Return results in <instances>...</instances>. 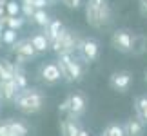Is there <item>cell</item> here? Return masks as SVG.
Masks as SVG:
<instances>
[{
    "label": "cell",
    "mask_w": 147,
    "mask_h": 136,
    "mask_svg": "<svg viewBox=\"0 0 147 136\" xmlns=\"http://www.w3.org/2000/svg\"><path fill=\"white\" fill-rule=\"evenodd\" d=\"M46 93H44L42 89L38 87H29L27 86L26 89H20L18 94H16V98L13 102L15 109L20 111L22 114H36V112H40L44 109V105H46Z\"/></svg>",
    "instance_id": "6da1fadb"
},
{
    "label": "cell",
    "mask_w": 147,
    "mask_h": 136,
    "mask_svg": "<svg viewBox=\"0 0 147 136\" xmlns=\"http://www.w3.org/2000/svg\"><path fill=\"white\" fill-rule=\"evenodd\" d=\"M87 24L94 29H104L113 22V11L109 0H87L86 2Z\"/></svg>",
    "instance_id": "7a4b0ae2"
},
{
    "label": "cell",
    "mask_w": 147,
    "mask_h": 136,
    "mask_svg": "<svg viewBox=\"0 0 147 136\" xmlns=\"http://www.w3.org/2000/svg\"><path fill=\"white\" fill-rule=\"evenodd\" d=\"M58 58L62 75H64V82L73 83V82H82L86 76V69H84V62L80 60V56L76 53H64V55H56Z\"/></svg>",
    "instance_id": "3957f363"
},
{
    "label": "cell",
    "mask_w": 147,
    "mask_h": 136,
    "mask_svg": "<svg viewBox=\"0 0 147 136\" xmlns=\"http://www.w3.org/2000/svg\"><path fill=\"white\" fill-rule=\"evenodd\" d=\"M80 40H82V36L78 35L76 31L67 29V27H65V29L60 33V36L56 38L55 42H51V49H53L56 55H64V53H76Z\"/></svg>",
    "instance_id": "277c9868"
},
{
    "label": "cell",
    "mask_w": 147,
    "mask_h": 136,
    "mask_svg": "<svg viewBox=\"0 0 147 136\" xmlns=\"http://www.w3.org/2000/svg\"><path fill=\"white\" fill-rule=\"evenodd\" d=\"M11 51V55H15V58H16V64H27V62H33V60H36L38 58V51L35 49V45L31 44L29 38H20V40H16L13 45L9 47Z\"/></svg>",
    "instance_id": "5b68a950"
},
{
    "label": "cell",
    "mask_w": 147,
    "mask_h": 136,
    "mask_svg": "<svg viewBox=\"0 0 147 136\" xmlns=\"http://www.w3.org/2000/svg\"><path fill=\"white\" fill-rule=\"evenodd\" d=\"M76 55L80 56V60L84 64H94L100 56V42L93 36H82L80 44H78Z\"/></svg>",
    "instance_id": "8992f818"
},
{
    "label": "cell",
    "mask_w": 147,
    "mask_h": 136,
    "mask_svg": "<svg viewBox=\"0 0 147 136\" xmlns=\"http://www.w3.org/2000/svg\"><path fill=\"white\" fill-rule=\"evenodd\" d=\"M36 75H38V80L42 83H46V86H56V83H60L64 80L62 69H60V65H58L56 60H49V62L40 64Z\"/></svg>",
    "instance_id": "52a82bcc"
},
{
    "label": "cell",
    "mask_w": 147,
    "mask_h": 136,
    "mask_svg": "<svg viewBox=\"0 0 147 136\" xmlns=\"http://www.w3.org/2000/svg\"><path fill=\"white\" fill-rule=\"evenodd\" d=\"M111 45L118 53H133L134 51V33L129 29H116L111 35Z\"/></svg>",
    "instance_id": "ba28073f"
},
{
    "label": "cell",
    "mask_w": 147,
    "mask_h": 136,
    "mask_svg": "<svg viewBox=\"0 0 147 136\" xmlns=\"http://www.w3.org/2000/svg\"><path fill=\"white\" fill-rule=\"evenodd\" d=\"M65 104H67V116H73V118H82L87 111V98L82 91H73V93L67 94L65 98Z\"/></svg>",
    "instance_id": "9c48e42d"
},
{
    "label": "cell",
    "mask_w": 147,
    "mask_h": 136,
    "mask_svg": "<svg viewBox=\"0 0 147 136\" xmlns=\"http://www.w3.org/2000/svg\"><path fill=\"white\" fill-rule=\"evenodd\" d=\"M133 82H134V76L131 71H115L113 75L109 76V87L116 93H127L129 89L133 87Z\"/></svg>",
    "instance_id": "30bf717a"
},
{
    "label": "cell",
    "mask_w": 147,
    "mask_h": 136,
    "mask_svg": "<svg viewBox=\"0 0 147 136\" xmlns=\"http://www.w3.org/2000/svg\"><path fill=\"white\" fill-rule=\"evenodd\" d=\"M18 91L20 89H18V86H16V82L13 80V78H11V80L0 82V100H2V104H11L13 105Z\"/></svg>",
    "instance_id": "8fae6325"
},
{
    "label": "cell",
    "mask_w": 147,
    "mask_h": 136,
    "mask_svg": "<svg viewBox=\"0 0 147 136\" xmlns=\"http://www.w3.org/2000/svg\"><path fill=\"white\" fill-rule=\"evenodd\" d=\"M82 129H84V127L78 123V118L65 116L64 120L60 122V134H62V136H78Z\"/></svg>",
    "instance_id": "7c38bea8"
},
{
    "label": "cell",
    "mask_w": 147,
    "mask_h": 136,
    "mask_svg": "<svg viewBox=\"0 0 147 136\" xmlns=\"http://www.w3.org/2000/svg\"><path fill=\"white\" fill-rule=\"evenodd\" d=\"M123 131L125 136H144L145 134V123L138 116H133L123 122Z\"/></svg>",
    "instance_id": "4fadbf2b"
},
{
    "label": "cell",
    "mask_w": 147,
    "mask_h": 136,
    "mask_svg": "<svg viewBox=\"0 0 147 136\" xmlns=\"http://www.w3.org/2000/svg\"><path fill=\"white\" fill-rule=\"evenodd\" d=\"M29 40H31V44L35 45V49L38 51L40 55H44V53H47V51L51 49V42H49V38L46 36V33H33V35L29 36Z\"/></svg>",
    "instance_id": "5bb4252c"
},
{
    "label": "cell",
    "mask_w": 147,
    "mask_h": 136,
    "mask_svg": "<svg viewBox=\"0 0 147 136\" xmlns=\"http://www.w3.org/2000/svg\"><path fill=\"white\" fill-rule=\"evenodd\" d=\"M65 29V26L62 24V20L58 18H51V22L44 27V33H46V36L49 38V42H55L56 38L60 36V33Z\"/></svg>",
    "instance_id": "9a60e30c"
},
{
    "label": "cell",
    "mask_w": 147,
    "mask_h": 136,
    "mask_svg": "<svg viewBox=\"0 0 147 136\" xmlns=\"http://www.w3.org/2000/svg\"><path fill=\"white\" fill-rule=\"evenodd\" d=\"M134 116H138L147 125V94H140L134 98Z\"/></svg>",
    "instance_id": "2e32d148"
},
{
    "label": "cell",
    "mask_w": 147,
    "mask_h": 136,
    "mask_svg": "<svg viewBox=\"0 0 147 136\" xmlns=\"http://www.w3.org/2000/svg\"><path fill=\"white\" fill-rule=\"evenodd\" d=\"M29 20L35 26H38V27H42V29H44V27L51 22V16H49V13H47L46 9H35V11H33V15L29 16Z\"/></svg>",
    "instance_id": "e0dca14e"
},
{
    "label": "cell",
    "mask_w": 147,
    "mask_h": 136,
    "mask_svg": "<svg viewBox=\"0 0 147 136\" xmlns=\"http://www.w3.org/2000/svg\"><path fill=\"white\" fill-rule=\"evenodd\" d=\"M9 127L16 136H29V125L24 120H15V118H7Z\"/></svg>",
    "instance_id": "ac0fdd59"
},
{
    "label": "cell",
    "mask_w": 147,
    "mask_h": 136,
    "mask_svg": "<svg viewBox=\"0 0 147 136\" xmlns=\"http://www.w3.org/2000/svg\"><path fill=\"white\" fill-rule=\"evenodd\" d=\"M13 75H15V64H11L5 58H0V82L11 80Z\"/></svg>",
    "instance_id": "d6986e66"
},
{
    "label": "cell",
    "mask_w": 147,
    "mask_h": 136,
    "mask_svg": "<svg viewBox=\"0 0 147 136\" xmlns=\"http://www.w3.org/2000/svg\"><path fill=\"white\" fill-rule=\"evenodd\" d=\"M100 136H125V131H123V123H116L111 122L104 127V131L100 133Z\"/></svg>",
    "instance_id": "ffe728a7"
},
{
    "label": "cell",
    "mask_w": 147,
    "mask_h": 136,
    "mask_svg": "<svg viewBox=\"0 0 147 136\" xmlns=\"http://www.w3.org/2000/svg\"><path fill=\"white\" fill-rule=\"evenodd\" d=\"M13 80L16 82L18 89H26L27 86H29V82H27V75H26V71L22 69V64H15V75H13Z\"/></svg>",
    "instance_id": "44dd1931"
},
{
    "label": "cell",
    "mask_w": 147,
    "mask_h": 136,
    "mask_svg": "<svg viewBox=\"0 0 147 136\" xmlns=\"http://www.w3.org/2000/svg\"><path fill=\"white\" fill-rule=\"evenodd\" d=\"M2 24H5V27H11V29H16L18 31L22 26H24V16H9V15H5L4 16V20H2Z\"/></svg>",
    "instance_id": "7402d4cb"
},
{
    "label": "cell",
    "mask_w": 147,
    "mask_h": 136,
    "mask_svg": "<svg viewBox=\"0 0 147 136\" xmlns=\"http://www.w3.org/2000/svg\"><path fill=\"white\" fill-rule=\"evenodd\" d=\"M16 40H18V35H16V29H11V27H5L2 31V44H5L7 47H11Z\"/></svg>",
    "instance_id": "603a6c76"
},
{
    "label": "cell",
    "mask_w": 147,
    "mask_h": 136,
    "mask_svg": "<svg viewBox=\"0 0 147 136\" xmlns=\"http://www.w3.org/2000/svg\"><path fill=\"white\" fill-rule=\"evenodd\" d=\"M5 13L9 16H18L22 13V4H18L16 0H9L5 2Z\"/></svg>",
    "instance_id": "cb8c5ba5"
},
{
    "label": "cell",
    "mask_w": 147,
    "mask_h": 136,
    "mask_svg": "<svg viewBox=\"0 0 147 136\" xmlns=\"http://www.w3.org/2000/svg\"><path fill=\"white\" fill-rule=\"evenodd\" d=\"M0 136H16L13 131H11L7 120H0Z\"/></svg>",
    "instance_id": "d4e9b609"
},
{
    "label": "cell",
    "mask_w": 147,
    "mask_h": 136,
    "mask_svg": "<svg viewBox=\"0 0 147 136\" xmlns=\"http://www.w3.org/2000/svg\"><path fill=\"white\" fill-rule=\"evenodd\" d=\"M62 4L65 5V7H69V9H78L82 5V2L84 0H60Z\"/></svg>",
    "instance_id": "484cf974"
},
{
    "label": "cell",
    "mask_w": 147,
    "mask_h": 136,
    "mask_svg": "<svg viewBox=\"0 0 147 136\" xmlns=\"http://www.w3.org/2000/svg\"><path fill=\"white\" fill-rule=\"evenodd\" d=\"M31 4H33V7H35V9H46L47 5H51L47 0H33Z\"/></svg>",
    "instance_id": "4316f807"
},
{
    "label": "cell",
    "mask_w": 147,
    "mask_h": 136,
    "mask_svg": "<svg viewBox=\"0 0 147 136\" xmlns=\"http://www.w3.org/2000/svg\"><path fill=\"white\" fill-rule=\"evenodd\" d=\"M78 136H91V134H89V133L86 131V129H82V131H80V134H78Z\"/></svg>",
    "instance_id": "83f0119b"
},
{
    "label": "cell",
    "mask_w": 147,
    "mask_h": 136,
    "mask_svg": "<svg viewBox=\"0 0 147 136\" xmlns=\"http://www.w3.org/2000/svg\"><path fill=\"white\" fill-rule=\"evenodd\" d=\"M142 13L147 15V4H142Z\"/></svg>",
    "instance_id": "f1b7e54d"
},
{
    "label": "cell",
    "mask_w": 147,
    "mask_h": 136,
    "mask_svg": "<svg viewBox=\"0 0 147 136\" xmlns=\"http://www.w3.org/2000/svg\"><path fill=\"white\" fill-rule=\"evenodd\" d=\"M47 2H49L51 5H53V4H56V2H58V0H47Z\"/></svg>",
    "instance_id": "f546056e"
},
{
    "label": "cell",
    "mask_w": 147,
    "mask_h": 136,
    "mask_svg": "<svg viewBox=\"0 0 147 136\" xmlns=\"http://www.w3.org/2000/svg\"><path fill=\"white\" fill-rule=\"evenodd\" d=\"M2 31H4V29H2V27H0V42H2Z\"/></svg>",
    "instance_id": "4dcf8cb0"
},
{
    "label": "cell",
    "mask_w": 147,
    "mask_h": 136,
    "mask_svg": "<svg viewBox=\"0 0 147 136\" xmlns=\"http://www.w3.org/2000/svg\"><path fill=\"white\" fill-rule=\"evenodd\" d=\"M144 80H145V83H147V69H145V76H144Z\"/></svg>",
    "instance_id": "1f68e13d"
},
{
    "label": "cell",
    "mask_w": 147,
    "mask_h": 136,
    "mask_svg": "<svg viewBox=\"0 0 147 136\" xmlns=\"http://www.w3.org/2000/svg\"><path fill=\"white\" fill-rule=\"evenodd\" d=\"M140 4H147V0H140Z\"/></svg>",
    "instance_id": "d6a6232c"
},
{
    "label": "cell",
    "mask_w": 147,
    "mask_h": 136,
    "mask_svg": "<svg viewBox=\"0 0 147 136\" xmlns=\"http://www.w3.org/2000/svg\"><path fill=\"white\" fill-rule=\"evenodd\" d=\"M24 2H29V4H31V2H33V0H24Z\"/></svg>",
    "instance_id": "836d02e7"
},
{
    "label": "cell",
    "mask_w": 147,
    "mask_h": 136,
    "mask_svg": "<svg viewBox=\"0 0 147 136\" xmlns=\"http://www.w3.org/2000/svg\"><path fill=\"white\" fill-rule=\"evenodd\" d=\"M0 107H2V100H0Z\"/></svg>",
    "instance_id": "e575fe53"
}]
</instances>
